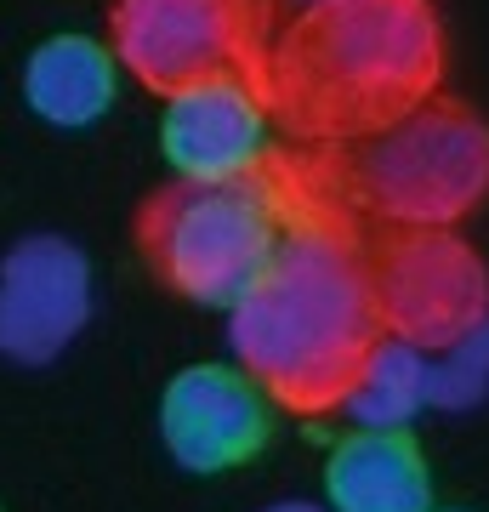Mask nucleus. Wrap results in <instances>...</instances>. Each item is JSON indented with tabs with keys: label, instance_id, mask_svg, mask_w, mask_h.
<instances>
[{
	"label": "nucleus",
	"instance_id": "nucleus-3",
	"mask_svg": "<svg viewBox=\"0 0 489 512\" xmlns=\"http://www.w3.org/2000/svg\"><path fill=\"white\" fill-rule=\"evenodd\" d=\"M285 228L268 171L245 183H171L143 211V256L182 302L228 313L273 262Z\"/></svg>",
	"mask_w": 489,
	"mask_h": 512
},
{
	"label": "nucleus",
	"instance_id": "nucleus-7",
	"mask_svg": "<svg viewBox=\"0 0 489 512\" xmlns=\"http://www.w3.org/2000/svg\"><path fill=\"white\" fill-rule=\"evenodd\" d=\"M154 143L177 183H245L268 171L273 114L245 74L222 69L165 92Z\"/></svg>",
	"mask_w": 489,
	"mask_h": 512
},
{
	"label": "nucleus",
	"instance_id": "nucleus-15",
	"mask_svg": "<svg viewBox=\"0 0 489 512\" xmlns=\"http://www.w3.org/2000/svg\"><path fill=\"white\" fill-rule=\"evenodd\" d=\"M290 12H296V18H302V12H319V6H330V0H285Z\"/></svg>",
	"mask_w": 489,
	"mask_h": 512
},
{
	"label": "nucleus",
	"instance_id": "nucleus-2",
	"mask_svg": "<svg viewBox=\"0 0 489 512\" xmlns=\"http://www.w3.org/2000/svg\"><path fill=\"white\" fill-rule=\"evenodd\" d=\"M444 74V23L433 0H330L302 12L279 52L285 103L302 126L376 131L427 103Z\"/></svg>",
	"mask_w": 489,
	"mask_h": 512
},
{
	"label": "nucleus",
	"instance_id": "nucleus-11",
	"mask_svg": "<svg viewBox=\"0 0 489 512\" xmlns=\"http://www.w3.org/2000/svg\"><path fill=\"white\" fill-rule=\"evenodd\" d=\"M120 57L109 40L80 35V29H57L23 57L18 92L23 109L52 131H86L114 109L120 97Z\"/></svg>",
	"mask_w": 489,
	"mask_h": 512
},
{
	"label": "nucleus",
	"instance_id": "nucleus-4",
	"mask_svg": "<svg viewBox=\"0 0 489 512\" xmlns=\"http://www.w3.org/2000/svg\"><path fill=\"white\" fill-rule=\"evenodd\" d=\"M353 194L399 228H455L489 200V126L455 103H416L364 131L347 160Z\"/></svg>",
	"mask_w": 489,
	"mask_h": 512
},
{
	"label": "nucleus",
	"instance_id": "nucleus-14",
	"mask_svg": "<svg viewBox=\"0 0 489 512\" xmlns=\"http://www.w3.org/2000/svg\"><path fill=\"white\" fill-rule=\"evenodd\" d=\"M262 512H330L325 501H273V507H262Z\"/></svg>",
	"mask_w": 489,
	"mask_h": 512
},
{
	"label": "nucleus",
	"instance_id": "nucleus-10",
	"mask_svg": "<svg viewBox=\"0 0 489 512\" xmlns=\"http://www.w3.org/2000/svg\"><path fill=\"white\" fill-rule=\"evenodd\" d=\"M330 512H433V461L410 427H347L325 450Z\"/></svg>",
	"mask_w": 489,
	"mask_h": 512
},
{
	"label": "nucleus",
	"instance_id": "nucleus-13",
	"mask_svg": "<svg viewBox=\"0 0 489 512\" xmlns=\"http://www.w3.org/2000/svg\"><path fill=\"white\" fill-rule=\"evenodd\" d=\"M427 399H433V410H472V404L489 399V319L461 330L444 348H433Z\"/></svg>",
	"mask_w": 489,
	"mask_h": 512
},
{
	"label": "nucleus",
	"instance_id": "nucleus-9",
	"mask_svg": "<svg viewBox=\"0 0 489 512\" xmlns=\"http://www.w3.org/2000/svg\"><path fill=\"white\" fill-rule=\"evenodd\" d=\"M91 319V262L63 234H29L0 256V359L52 365Z\"/></svg>",
	"mask_w": 489,
	"mask_h": 512
},
{
	"label": "nucleus",
	"instance_id": "nucleus-6",
	"mask_svg": "<svg viewBox=\"0 0 489 512\" xmlns=\"http://www.w3.org/2000/svg\"><path fill=\"white\" fill-rule=\"evenodd\" d=\"M376 302L387 336L433 353L489 319V268L455 228H404L381 251Z\"/></svg>",
	"mask_w": 489,
	"mask_h": 512
},
{
	"label": "nucleus",
	"instance_id": "nucleus-16",
	"mask_svg": "<svg viewBox=\"0 0 489 512\" xmlns=\"http://www.w3.org/2000/svg\"><path fill=\"white\" fill-rule=\"evenodd\" d=\"M433 512H467V507H433Z\"/></svg>",
	"mask_w": 489,
	"mask_h": 512
},
{
	"label": "nucleus",
	"instance_id": "nucleus-1",
	"mask_svg": "<svg viewBox=\"0 0 489 512\" xmlns=\"http://www.w3.org/2000/svg\"><path fill=\"white\" fill-rule=\"evenodd\" d=\"M381 336L376 268L319 217H296L256 285L228 308V348L290 410H336Z\"/></svg>",
	"mask_w": 489,
	"mask_h": 512
},
{
	"label": "nucleus",
	"instance_id": "nucleus-8",
	"mask_svg": "<svg viewBox=\"0 0 489 512\" xmlns=\"http://www.w3.org/2000/svg\"><path fill=\"white\" fill-rule=\"evenodd\" d=\"M251 35L245 0H114L109 46L148 92H177L205 74L239 69Z\"/></svg>",
	"mask_w": 489,
	"mask_h": 512
},
{
	"label": "nucleus",
	"instance_id": "nucleus-5",
	"mask_svg": "<svg viewBox=\"0 0 489 512\" xmlns=\"http://www.w3.org/2000/svg\"><path fill=\"white\" fill-rule=\"evenodd\" d=\"M273 421H279V399L239 359L182 365L154 404V433L165 456L194 478L251 467L273 444Z\"/></svg>",
	"mask_w": 489,
	"mask_h": 512
},
{
	"label": "nucleus",
	"instance_id": "nucleus-12",
	"mask_svg": "<svg viewBox=\"0 0 489 512\" xmlns=\"http://www.w3.org/2000/svg\"><path fill=\"white\" fill-rule=\"evenodd\" d=\"M427 365H433L427 348L404 342V336H376V348L364 353L359 376L347 382L336 410L353 427H416L421 410H433V399H427Z\"/></svg>",
	"mask_w": 489,
	"mask_h": 512
}]
</instances>
